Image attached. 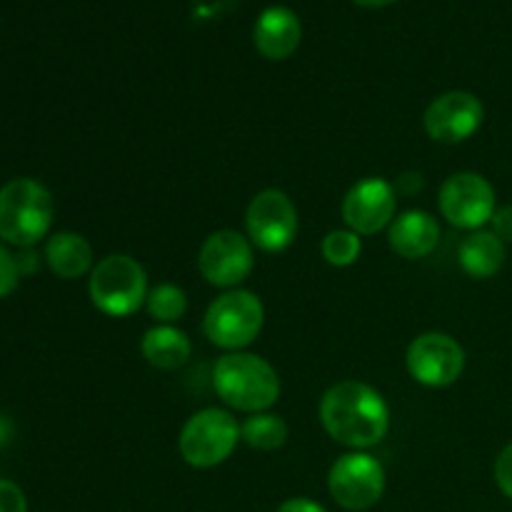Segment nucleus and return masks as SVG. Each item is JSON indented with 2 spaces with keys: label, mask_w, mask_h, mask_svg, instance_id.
<instances>
[{
  "label": "nucleus",
  "mask_w": 512,
  "mask_h": 512,
  "mask_svg": "<svg viewBox=\"0 0 512 512\" xmlns=\"http://www.w3.org/2000/svg\"><path fill=\"white\" fill-rule=\"evenodd\" d=\"M320 423L335 443L365 450L388 435L390 408L373 385L343 380L320 400Z\"/></svg>",
  "instance_id": "f257e3e1"
},
{
  "label": "nucleus",
  "mask_w": 512,
  "mask_h": 512,
  "mask_svg": "<svg viewBox=\"0 0 512 512\" xmlns=\"http://www.w3.org/2000/svg\"><path fill=\"white\" fill-rule=\"evenodd\" d=\"M215 393L240 413H265L280 398V378L273 365L253 353H228L213 368Z\"/></svg>",
  "instance_id": "f03ea898"
},
{
  "label": "nucleus",
  "mask_w": 512,
  "mask_h": 512,
  "mask_svg": "<svg viewBox=\"0 0 512 512\" xmlns=\"http://www.w3.org/2000/svg\"><path fill=\"white\" fill-rule=\"evenodd\" d=\"M53 195L33 178H15L0 188V238L33 248L53 225Z\"/></svg>",
  "instance_id": "7ed1b4c3"
},
{
  "label": "nucleus",
  "mask_w": 512,
  "mask_h": 512,
  "mask_svg": "<svg viewBox=\"0 0 512 512\" xmlns=\"http://www.w3.org/2000/svg\"><path fill=\"white\" fill-rule=\"evenodd\" d=\"M90 300L110 318H128L148 300V275L135 258L123 253L108 255L90 270Z\"/></svg>",
  "instance_id": "20e7f679"
},
{
  "label": "nucleus",
  "mask_w": 512,
  "mask_h": 512,
  "mask_svg": "<svg viewBox=\"0 0 512 512\" xmlns=\"http://www.w3.org/2000/svg\"><path fill=\"white\" fill-rule=\"evenodd\" d=\"M265 308L250 290L233 288L215 298L205 313L203 330L213 345L223 350H243L260 335Z\"/></svg>",
  "instance_id": "39448f33"
},
{
  "label": "nucleus",
  "mask_w": 512,
  "mask_h": 512,
  "mask_svg": "<svg viewBox=\"0 0 512 512\" xmlns=\"http://www.w3.org/2000/svg\"><path fill=\"white\" fill-rule=\"evenodd\" d=\"M240 425L228 410L205 408L190 415L178 438L183 460L193 468L208 470L225 463L238 448Z\"/></svg>",
  "instance_id": "423d86ee"
},
{
  "label": "nucleus",
  "mask_w": 512,
  "mask_h": 512,
  "mask_svg": "<svg viewBox=\"0 0 512 512\" xmlns=\"http://www.w3.org/2000/svg\"><path fill=\"white\" fill-rule=\"evenodd\" d=\"M330 498L340 508L350 512L370 510L380 503L385 493V470L378 458L370 453L355 450V453L340 455L333 463L328 475Z\"/></svg>",
  "instance_id": "0eeeda50"
},
{
  "label": "nucleus",
  "mask_w": 512,
  "mask_h": 512,
  "mask_svg": "<svg viewBox=\"0 0 512 512\" xmlns=\"http://www.w3.org/2000/svg\"><path fill=\"white\" fill-rule=\"evenodd\" d=\"M250 243L263 253H283L298 235V208L278 188H268L250 200L245 210Z\"/></svg>",
  "instance_id": "6e6552de"
},
{
  "label": "nucleus",
  "mask_w": 512,
  "mask_h": 512,
  "mask_svg": "<svg viewBox=\"0 0 512 512\" xmlns=\"http://www.w3.org/2000/svg\"><path fill=\"white\" fill-rule=\"evenodd\" d=\"M253 268V243L238 230H215L200 245L198 270L215 288H238Z\"/></svg>",
  "instance_id": "1a4fd4ad"
},
{
  "label": "nucleus",
  "mask_w": 512,
  "mask_h": 512,
  "mask_svg": "<svg viewBox=\"0 0 512 512\" xmlns=\"http://www.w3.org/2000/svg\"><path fill=\"white\" fill-rule=\"evenodd\" d=\"M440 213L460 230H480L495 215V188L480 173H455L440 188Z\"/></svg>",
  "instance_id": "9d476101"
},
{
  "label": "nucleus",
  "mask_w": 512,
  "mask_h": 512,
  "mask_svg": "<svg viewBox=\"0 0 512 512\" xmlns=\"http://www.w3.org/2000/svg\"><path fill=\"white\" fill-rule=\"evenodd\" d=\"M405 363L415 383L425 388H448L463 375L465 350L450 335L425 333L410 343Z\"/></svg>",
  "instance_id": "9b49d317"
},
{
  "label": "nucleus",
  "mask_w": 512,
  "mask_h": 512,
  "mask_svg": "<svg viewBox=\"0 0 512 512\" xmlns=\"http://www.w3.org/2000/svg\"><path fill=\"white\" fill-rule=\"evenodd\" d=\"M485 120V105L468 90H450L438 95L423 115L428 135L438 143L455 145L473 138Z\"/></svg>",
  "instance_id": "f8f14e48"
},
{
  "label": "nucleus",
  "mask_w": 512,
  "mask_h": 512,
  "mask_svg": "<svg viewBox=\"0 0 512 512\" xmlns=\"http://www.w3.org/2000/svg\"><path fill=\"white\" fill-rule=\"evenodd\" d=\"M395 188L383 178L360 180L343 200V220L358 235H375L395 220Z\"/></svg>",
  "instance_id": "ddd939ff"
},
{
  "label": "nucleus",
  "mask_w": 512,
  "mask_h": 512,
  "mask_svg": "<svg viewBox=\"0 0 512 512\" xmlns=\"http://www.w3.org/2000/svg\"><path fill=\"white\" fill-rule=\"evenodd\" d=\"M253 40L263 58L285 60L298 50L300 40H303V25L290 8L270 5L255 20Z\"/></svg>",
  "instance_id": "4468645a"
},
{
  "label": "nucleus",
  "mask_w": 512,
  "mask_h": 512,
  "mask_svg": "<svg viewBox=\"0 0 512 512\" xmlns=\"http://www.w3.org/2000/svg\"><path fill=\"white\" fill-rule=\"evenodd\" d=\"M388 243L405 260L428 258L440 243V225L425 210H405L390 223Z\"/></svg>",
  "instance_id": "2eb2a0df"
},
{
  "label": "nucleus",
  "mask_w": 512,
  "mask_h": 512,
  "mask_svg": "<svg viewBox=\"0 0 512 512\" xmlns=\"http://www.w3.org/2000/svg\"><path fill=\"white\" fill-rule=\"evenodd\" d=\"M458 260L470 278H493L505 265V243L493 230H473L460 243Z\"/></svg>",
  "instance_id": "dca6fc26"
},
{
  "label": "nucleus",
  "mask_w": 512,
  "mask_h": 512,
  "mask_svg": "<svg viewBox=\"0 0 512 512\" xmlns=\"http://www.w3.org/2000/svg\"><path fill=\"white\" fill-rule=\"evenodd\" d=\"M143 358L158 370H178L183 368L193 353V343L183 330L175 325H155L143 335Z\"/></svg>",
  "instance_id": "f3484780"
},
{
  "label": "nucleus",
  "mask_w": 512,
  "mask_h": 512,
  "mask_svg": "<svg viewBox=\"0 0 512 512\" xmlns=\"http://www.w3.org/2000/svg\"><path fill=\"white\" fill-rule=\"evenodd\" d=\"M45 260L58 278L75 280L93 270V248L80 233H55L45 245Z\"/></svg>",
  "instance_id": "a211bd4d"
},
{
  "label": "nucleus",
  "mask_w": 512,
  "mask_h": 512,
  "mask_svg": "<svg viewBox=\"0 0 512 512\" xmlns=\"http://www.w3.org/2000/svg\"><path fill=\"white\" fill-rule=\"evenodd\" d=\"M288 423L273 413H255L240 425V440L253 450L273 453L288 443Z\"/></svg>",
  "instance_id": "6ab92c4d"
},
{
  "label": "nucleus",
  "mask_w": 512,
  "mask_h": 512,
  "mask_svg": "<svg viewBox=\"0 0 512 512\" xmlns=\"http://www.w3.org/2000/svg\"><path fill=\"white\" fill-rule=\"evenodd\" d=\"M145 308L158 325H173L175 320L188 313V295L178 285L160 283L148 293Z\"/></svg>",
  "instance_id": "aec40b11"
},
{
  "label": "nucleus",
  "mask_w": 512,
  "mask_h": 512,
  "mask_svg": "<svg viewBox=\"0 0 512 512\" xmlns=\"http://www.w3.org/2000/svg\"><path fill=\"white\" fill-rule=\"evenodd\" d=\"M323 258L328 260L335 268H348L363 253V243H360V235L353 230H330L323 238Z\"/></svg>",
  "instance_id": "412c9836"
},
{
  "label": "nucleus",
  "mask_w": 512,
  "mask_h": 512,
  "mask_svg": "<svg viewBox=\"0 0 512 512\" xmlns=\"http://www.w3.org/2000/svg\"><path fill=\"white\" fill-rule=\"evenodd\" d=\"M18 280H20L18 258L10 255L8 250L0 245V298H8V295L18 288Z\"/></svg>",
  "instance_id": "4be33fe9"
},
{
  "label": "nucleus",
  "mask_w": 512,
  "mask_h": 512,
  "mask_svg": "<svg viewBox=\"0 0 512 512\" xmlns=\"http://www.w3.org/2000/svg\"><path fill=\"white\" fill-rule=\"evenodd\" d=\"M0 512H28L23 490L10 480H0Z\"/></svg>",
  "instance_id": "5701e85b"
},
{
  "label": "nucleus",
  "mask_w": 512,
  "mask_h": 512,
  "mask_svg": "<svg viewBox=\"0 0 512 512\" xmlns=\"http://www.w3.org/2000/svg\"><path fill=\"white\" fill-rule=\"evenodd\" d=\"M495 483H498L500 493L512 500V443L503 448V453L495 460Z\"/></svg>",
  "instance_id": "b1692460"
},
{
  "label": "nucleus",
  "mask_w": 512,
  "mask_h": 512,
  "mask_svg": "<svg viewBox=\"0 0 512 512\" xmlns=\"http://www.w3.org/2000/svg\"><path fill=\"white\" fill-rule=\"evenodd\" d=\"M493 233L498 235L503 243H512V205H505V208H498L493 215Z\"/></svg>",
  "instance_id": "393cba45"
},
{
  "label": "nucleus",
  "mask_w": 512,
  "mask_h": 512,
  "mask_svg": "<svg viewBox=\"0 0 512 512\" xmlns=\"http://www.w3.org/2000/svg\"><path fill=\"white\" fill-rule=\"evenodd\" d=\"M275 512H328V510H325L320 503H315V500L290 498V500H285V503L280 505Z\"/></svg>",
  "instance_id": "a878e982"
},
{
  "label": "nucleus",
  "mask_w": 512,
  "mask_h": 512,
  "mask_svg": "<svg viewBox=\"0 0 512 512\" xmlns=\"http://www.w3.org/2000/svg\"><path fill=\"white\" fill-rule=\"evenodd\" d=\"M10 435H13V428H10V420L5 415H0V445L8 443Z\"/></svg>",
  "instance_id": "bb28decb"
},
{
  "label": "nucleus",
  "mask_w": 512,
  "mask_h": 512,
  "mask_svg": "<svg viewBox=\"0 0 512 512\" xmlns=\"http://www.w3.org/2000/svg\"><path fill=\"white\" fill-rule=\"evenodd\" d=\"M355 5H360V8H385V5L395 3V0H353Z\"/></svg>",
  "instance_id": "cd10ccee"
}]
</instances>
